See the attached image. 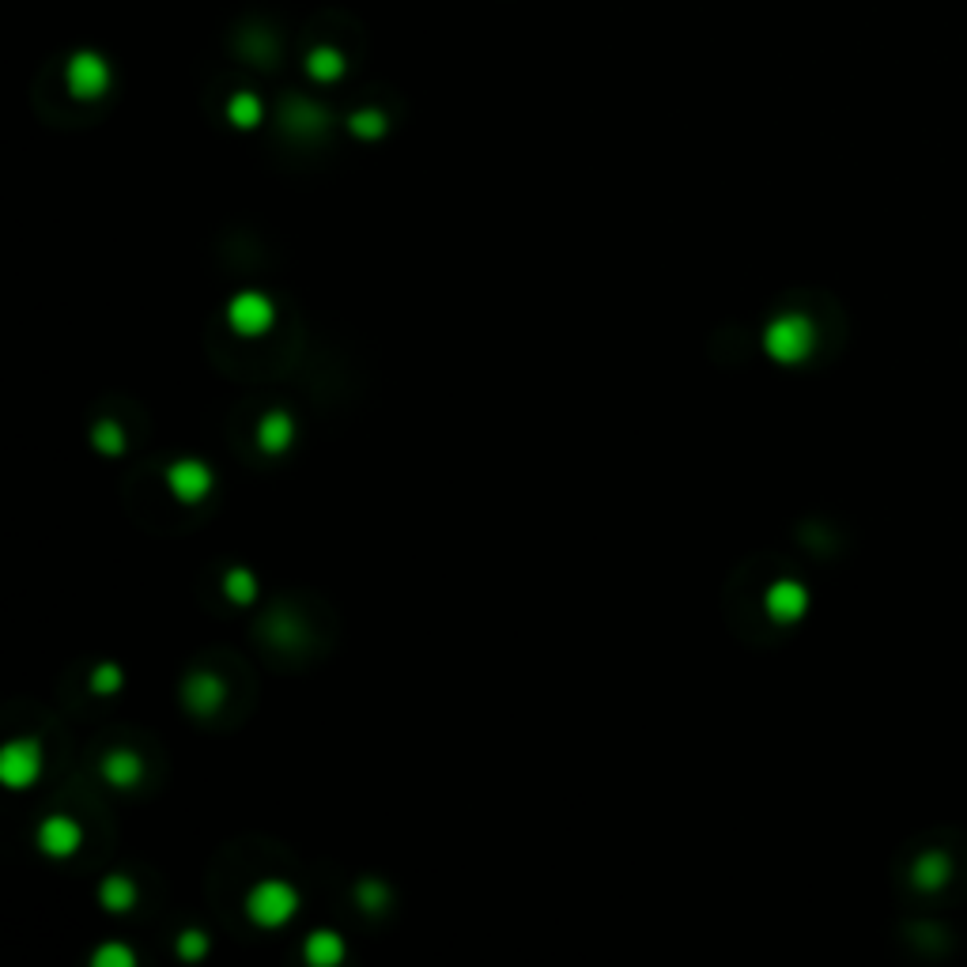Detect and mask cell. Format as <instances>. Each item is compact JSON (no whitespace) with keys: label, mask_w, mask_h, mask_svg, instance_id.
I'll return each instance as SVG.
<instances>
[{"label":"cell","mask_w":967,"mask_h":967,"mask_svg":"<svg viewBox=\"0 0 967 967\" xmlns=\"http://www.w3.org/2000/svg\"><path fill=\"white\" fill-rule=\"evenodd\" d=\"M813 348H816V329L805 314H779L764 329V352L775 363H786V367L805 363V359L813 356Z\"/></svg>","instance_id":"1"},{"label":"cell","mask_w":967,"mask_h":967,"mask_svg":"<svg viewBox=\"0 0 967 967\" xmlns=\"http://www.w3.org/2000/svg\"><path fill=\"white\" fill-rule=\"evenodd\" d=\"M299 888L288 881H261L246 896V915L261 930H280L299 915Z\"/></svg>","instance_id":"2"},{"label":"cell","mask_w":967,"mask_h":967,"mask_svg":"<svg viewBox=\"0 0 967 967\" xmlns=\"http://www.w3.org/2000/svg\"><path fill=\"white\" fill-rule=\"evenodd\" d=\"M227 325L238 337H265L276 325V306L265 291H238L227 303Z\"/></svg>","instance_id":"3"},{"label":"cell","mask_w":967,"mask_h":967,"mask_svg":"<svg viewBox=\"0 0 967 967\" xmlns=\"http://www.w3.org/2000/svg\"><path fill=\"white\" fill-rule=\"evenodd\" d=\"M42 775V745L31 737H19L0 748V782L8 790H27Z\"/></svg>","instance_id":"4"},{"label":"cell","mask_w":967,"mask_h":967,"mask_svg":"<svg viewBox=\"0 0 967 967\" xmlns=\"http://www.w3.org/2000/svg\"><path fill=\"white\" fill-rule=\"evenodd\" d=\"M216 484V473L201 458H182L167 469V488L178 503H201Z\"/></svg>","instance_id":"5"},{"label":"cell","mask_w":967,"mask_h":967,"mask_svg":"<svg viewBox=\"0 0 967 967\" xmlns=\"http://www.w3.org/2000/svg\"><path fill=\"white\" fill-rule=\"evenodd\" d=\"M34 839H38V850H42L46 858H72L76 850L84 847V828H80V820H72V816L53 813L38 824Z\"/></svg>","instance_id":"6"},{"label":"cell","mask_w":967,"mask_h":967,"mask_svg":"<svg viewBox=\"0 0 967 967\" xmlns=\"http://www.w3.org/2000/svg\"><path fill=\"white\" fill-rule=\"evenodd\" d=\"M68 91L76 95V99H99L102 91L110 87V65L102 61L99 53L91 50H80L72 61H68Z\"/></svg>","instance_id":"7"},{"label":"cell","mask_w":967,"mask_h":967,"mask_svg":"<svg viewBox=\"0 0 967 967\" xmlns=\"http://www.w3.org/2000/svg\"><path fill=\"white\" fill-rule=\"evenodd\" d=\"M223 699H227V688H223V680L216 673H193L182 684V703L197 718H212L223 707Z\"/></svg>","instance_id":"8"},{"label":"cell","mask_w":967,"mask_h":967,"mask_svg":"<svg viewBox=\"0 0 967 967\" xmlns=\"http://www.w3.org/2000/svg\"><path fill=\"white\" fill-rule=\"evenodd\" d=\"M764 609L775 624H794V620H801L805 609H809V590H805L801 582H794V578H782V582H775V586L767 590Z\"/></svg>","instance_id":"9"},{"label":"cell","mask_w":967,"mask_h":967,"mask_svg":"<svg viewBox=\"0 0 967 967\" xmlns=\"http://www.w3.org/2000/svg\"><path fill=\"white\" fill-rule=\"evenodd\" d=\"M291 442H295V420H291L284 408L265 412L261 424H257V446H261L265 454H284Z\"/></svg>","instance_id":"10"},{"label":"cell","mask_w":967,"mask_h":967,"mask_svg":"<svg viewBox=\"0 0 967 967\" xmlns=\"http://www.w3.org/2000/svg\"><path fill=\"white\" fill-rule=\"evenodd\" d=\"M102 779L118 790H133L136 782L144 779V760L133 748H114L110 756H102Z\"/></svg>","instance_id":"11"},{"label":"cell","mask_w":967,"mask_h":967,"mask_svg":"<svg viewBox=\"0 0 967 967\" xmlns=\"http://www.w3.org/2000/svg\"><path fill=\"white\" fill-rule=\"evenodd\" d=\"M344 937L337 930H314V934L303 941V956L306 964L314 967H337L344 960Z\"/></svg>","instance_id":"12"},{"label":"cell","mask_w":967,"mask_h":967,"mask_svg":"<svg viewBox=\"0 0 967 967\" xmlns=\"http://www.w3.org/2000/svg\"><path fill=\"white\" fill-rule=\"evenodd\" d=\"M99 903L110 911V915H125L136 907V884L133 877H121V873H110L106 881L99 884Z\"/></svg>","instance_id":"13"},{"label":"cell","mask_w":967,"mask_h":967,"mask_svg":"<svg viewBox=\"0 0 967 967\" xmlns=\"http://www.w3.org/2000/svg\"><path fill=\"white\" fill-rule=\"evenodd\" d=\"M306 72L318 84H333V80L344 76V53L333 50V46H318V50H310V57H306Z\"/></svg>","instance_id":"14"},{"label":"cell","mask_w":967,"mask_h":967,"mask_svg":"<svg viewBox=\"0 0 967 967\" xmlns=\"http://www.w3.org/2000/svg\"><path fill=\"white\" fill-rule=\"evenodd\" d=\"M227 118H231L235 129H257L261 118H265V106H261V99H257L254 91H238L227 102Z\"/></svg>","instance_id":"15"},{"label":"cell","mask_w":967,"mask_h":967,"mask_svg":"<svg viewBox=\"0 0 967 967\" xmlns=\"http://www.w3.org/2000/svg\"><path fill=\"white\" fill-rule=\"evenodd\" d=\"M284 121H288L295 133L310 136V133H322L325 121H329V118H325L322 106H314V102H306V99L303 102L295 99V102H288V110H284Z\"/></svg>","instance_id":"16"},{"label":"cell","mask_w":967,"mask_h":967,"mask_svg":"<svg viewBox=\"0 0 967 967\" xmlns=\"http://www.w3.org/2000/svg\"><path fill=\"white\" fill-rule=\"evenodd\" d=\"M223 594H227V601H235V605H254L257 575L254 571H246V567H231V571L223 575Z\"/></svg>","instance_id":"17"},{"label":"cell","mask_w":967,"mask_h":967,"mask_svg":"<svg viewBox=\"0 0 967 967\" xmlns=\"http://www.w3.org/2000/svg\"><path fill=\"white\" fill-rule=\"evenodd\" d=\"M91 446H95L99 454H106V458H118L121 450H125V431H121V424H114V420H99V424L91 427Z\"/></svg>","instance_id":"18"},{"label":"cell","mask_w":967,"mask_h":967,"mask_svg":"<svg viewBox=\"0 0 967 967\" xmlns=\"http://www.w3.org/2000/svg\"><path fill=\"white\" fill-rule=\"evenodd\" d=\"M348 129L359 136V140H378V136L386 133V114L382 110H356L352 118H348Z\"/></svg>","instance_id":"19"},{"label":"cell","mask_w":967,"mask_h":967,"mask_svg":"<svg viewBox=\"0 0 967 967\" xmlns=\"http://www.w3.org/2000/svg\"><path fill=\"white\" fill-rule=\"evenodd\" d=\"M356 900L363 911L378 915V911H386V903H390V888L378 881V877H367V881L356 884Z\"/></svg>","instance_id":"20"},{"label":"cell","mask_w":967,"mask_h":967,"mask_svg":"<svg viewBox=\"0 0 967 967\" xmlns=\"http://www.w3.org/2000/svg\"><path fill=\"white\" fill-rule=\"evenodd\" d=\"M91 964L95 967H133L136 956L129 945H121V941H106V945H99V949L91 952Z\"/></svg>","instance_id":"21"},{"label":"cell","mask_w":967,"mask_h":967,"mask_svg":"<svg viewBox=\"0 0 967 967\" xmlns=\"http://www.w3.org/2000/svg\"><path fill=\"white\" fill-rule=\"evenodd\" d=\"M121 684H125L121 665H114V662L95 665V673H91V692H99V696H114Z\"/></svg>","instance_id":"22"},{"label":"cell","mask_w":967,"mask_h":967,"mask_svg":"<svg viewBox=\"0 0 967 967\" xmlns=\"http://www.w3.org/2000/svg\"><path fill=\"white\" fill-rule=\"evenodd\" d=\"M945 869H949V866H945V858H941V854H926V858L915 866L918 884H922V888H937V884L945 881Z\"/></svg>","instance_id":"23"},{"label":"cell","mask_w":967,"mask_h":967,"mask_svg":"<svg viewBox=\"0 0 967 967\" xmlns=\"http://www.w3.org/2000/svg\"><path fill=\"white\" fill-rule=\"evenodd\" d=\"M178 956L182 960H201L204 952H208V937L201 934V930H186V934H178Z\"/></svg>","instance_id":"24"}]
</instances>
